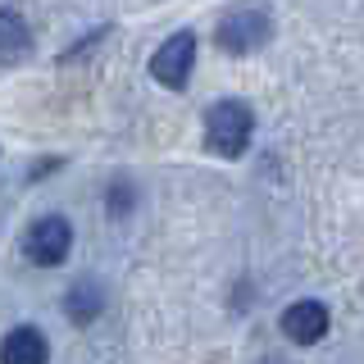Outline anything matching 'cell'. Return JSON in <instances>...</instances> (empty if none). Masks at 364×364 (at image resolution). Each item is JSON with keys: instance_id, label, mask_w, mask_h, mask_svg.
Wrapping results in <instances>:
<instances>
[{"instance_id": "1", "label": "cell", "mask_w": 364, "mask_h": 364, "mask_svg": "<svg viewBox=\"0 0 364 364\" xmlns=\"http://www.w3.org/2000/svg\"><path fill=\"white\" fill-rule=\"evenodd\" d=\"M250 132H255V109L246 100H219L205 114V146H210V155L237 159L250 146Z\"/></svg>"}, {"instance_id": "5", "label": "cell", "mask_w": 364, "mask_h": 364, "mask_svg": "<svg viewBox=\"0 0 364 364\" xmlns=\"http://www.w3.org/2000/svg\"><path fill=\"white\" fill-rule=\"evenodd\" d=\"M328 305L323 301H296L282 310V333H287L296 346H314V341L328 337Z\"/></svg>"}, {"instance_id": "3", "label": "cell", "mask_w": 364, "mask_h": 364, "mask_svg": "<svg viewBox=\"0 0 364 364\" xmlns=\"http://www.w3.org/2000/svg\"><path fill=\"white\" fill-rule=\"evenodd\" d=\"M68 246H73V223L60 219V214H46L28 228V237H23V250H28L32 264L41 269H55L68 259Z\"/></svg>"}, {"instance_id": "7", "label": "cell", "mask_w": 364, "mask_h": 364, "mask_svg": "<svg viewBox=\"0 0 364 364\" xmlns=\"http://www.w3.org/2000/svg\"><path fill=\"white\" fill-rule=\"evenodd\" d=\"M64 314L73 318V323H96L100 314H105V291L96 287L91 278H82L77 287H68V296H64Z\"/></svg>"}, {"instance_id": "8", "label": "cell", "mask_w": 364, "mask_h": 364, "mask_svg": "<svg viewBox=\"0 0 364 364\" xmlns=\"http://www.w3.org/2000/svg\"><path fill=\"white\" fill-rule=\"evenodd\" d=\"M0 32H5V64H18L23 50L32 46V32L23 28L18 9H5V14H0Z\"/></svg>"}, {"instance_id": "9", "label": "cell", "mask_w": 364, "mask_h": 364, "mask_svg": "<svg viewBox=\"0 0 364 364\" xmlns=\"http://www.w3.org/2000/svg\"><path fill=\"white\" fill-rule=\"evenodd\" d=\"M132 205H136V191L128 187V182H119V187L109 191V210H114V214H128Z\"/></svg>"}, {"instance_id": "6", "label": "cell", "mask_w": 364, "mask_h": 364, "mask_svg": "<svg viewBox=\"0 0 364 364\" xmlns=\"http://www.w3.org/2000/svg\"><path fill=\"white\" fill-rule=\"evenodd\" d=\"M5 364H50V346H46L41 328H9L5 333V350H0Z\"/></svg>"}, {"instance_id": "2", "label": "cell", "mask_w": 364, "mask_h": 364, "mask_svg": "<svg viewBox=\"0 0 364 364\" xmlns=\"http://www.w3.org/2000/svg\"><path fill=\"white\" fill-rule=\"evenodd\" d=\"M269 37H273V18H269L264 5H237V9H228L223 23L214 28V41H219L228 55L259 50V46H269Z\"/></svg>"}, {"instance_id": "4", "label": "cell", "mask_w": 364, "mask_h": 364, "mask_svg": "<svg viewBox=\"0 0 364 364\" xmlns=\"http://www.w3.org/2000/svg\"><path fill=\"white\" fill-rule=\"evenodd\" d=\"M191 68H196V37H191V32H173V37L151 55V77L168 91L187 87Z\"/></svg>"}]
</instances>
